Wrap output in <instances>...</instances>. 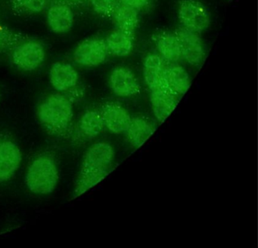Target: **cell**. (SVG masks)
Instances as JSON below:
<instances>
[{"label": "cell", "mask_w": 258, "mask_h": 248, "mask_svg": "<svg viewBox=\"0 0 258 248\" xmlns=\"http://www.w3.org/2000/svg\"><path fill=\"white\" fill-rule=\"evenodd\" d=\"M157 54L167 64L179 63L182 60L180 44L176 33L159 32L152 36Z\"/></svg>", "instance_id": "14"}, {"label": "cell", "mask_w": 258, "mask_h": 248, "mask_svg": "<svg viewBox=\"0 0 258 248\" xmlns=\"http://www.w3.org/2000/svg\"><path fill=\"white\" fill-rule=\"evenodd\" d=\"M29 39L27 35L17 33L0 24V51L13 48L20 42Z\"/></svg>", "instance_id": "22"}, {"label": "cell", "mask_w": 258, "mask_h": 248, "mask_svg": "<svg viewBox=\"0 0 258 248\" xmlns=\"http://www.w3.org/2000/svg\"><path fill=\"white\" fill-rule=\"evenodd\" d=\"M114 151L108 142L93 144L86 151L78 179L74 189V198H78L102 181L111 172Z\"/></svg>", "instance_id": "1"}, {"label": "cell", "mask_w": 258, "mask_h": 248, "mask_svg": "<svg viewBox=\"0 0 258 248\" xmlns=\"http://www.w3.org/2000/svg\"><path fill=\"white\" fill-rule=\"evenodd\" d=\"M46 21L53 33L57 34L68 33L75 24L72 6L66 0H49L46 9Z\"/></svg>", "instance_id": "9"}, {"label": "cell", "mask_w": 258, "mask_h": 248, "mask_svg": "<svg viewBox=\"0 0 258 248\" xmlns=\"http://www.w3.org/2000/svg\"><path fill=\"white\" fill-rule=\"evenodd\" d=\"M108 53L114 57H127L134 48V34L119 30L111 31L105 39Z\"/></svg>", "instance_id": "18"}, {"label": "cell", "mask_w": 258, "mask_h": 248, "mask_svg": "<svg viewBox=\"0 0 258 248\" xmlns=\"http://www.w3.org/2000/svg\"><path fill=\"white\" fill-rule=\"evenodd\" d=\"M100 112L108 131L114 134H125L132 117L124 107L119 103L109 101L102 104Z\"/></svg>", "instance_id": "11"}, {"label": "cell", "mask_w": 258, "mask_h": 248, "mask_svg": "<svg viewBox=\"0 0 258 248\" xmlns=\"http://www.w3.org/2000/svg\"><path fill=\"white\" fill-rule=\"evenodd\" d=\"M80 130L85 137L93 139L105 128L100 110H88L81 116Z\"/></svg>", "instance_id": "20"}, {"label": "cell", "mask_w": 258, "mask_h": 248, "mask_svg": "<svg viewBox=\"0 0 258 248\" xmlns=\"http://www.w3.org/2000/svg\"><path fill=\"white\" fill-rule=\"evenodd\" d=\"M177 15L182 27L197 33H203L211 25L209 11L199 0H181Z\"/></svg>", "instance_id": "4"}, {"label": "cell", "mask_w": 258, "mask_h": 248, "mask_svg": "<svg viewBox=\"0 0 258 248\" xmlns=\"http://www.w3.org/2000/svg\"><path fill=\"white\" fill-rule=\"evenodd\" d=\"M22 161L20 148L13 138L0 133V183L10 181Z\"/></svg>", "instance_id": "7"}, {"label": "cell", "mask_w": 258, "mask_h": 248, "mask_svg": "<svg viewBox=\"0 0 258 248\" xmlns=\"http://www.w3.org/2000/svg\"><path fill=\"white\" fill-rule=\"evenodd\" d=\"M10 4L17 15H32L46 10L49 0H11Z\"/></svg>", "instance_id": "21"}, {"label": "cell", "mask_w": 258, "mask_h": 248, "mask_svg": "<svg viewBox=\"0 0 258 248\" xmlns=\"http://www.w3.org/2000/svg\"><path fill=\"white\" fill-rule=\"evenodd\" d=\"M58 181V171L51 156L40 155L33 160L27 170V187L36 195H46L55 191Z\"/></svg>", "instance_id": "3"}, {"label": "cell", "mask_w": 258, "mask_h": 248, "mask_svg": "<svg viewBox=\"0 0 258 248\" xmlns=\"http://www.w3.org/2000/svg\"><path fill=\"white\" fill-rule=\"evenodd\" d=\"M46 59V50L41 42L29 39L13 48L12 60L19 69L34 71L41 66Z\"/></svg>", "instance_id": "5"}, {"label": "cell", "mask_w": 258, "mask_h": 248, "mask_svg": "<svg viewBox=\"0 0 258 248\" xmlns=\"http://www.w3.org/2000/svg\"><path fill=\"white\" fill-rule=\"evenodd\" d=\"M39 121L51 136H61L70 127L73 119V103L64 94L48 96L37 109Z\"/></svg>", "instance_id": "2"}, {"label": "cell", "mask_w": 258, "mask_h": 248, "mask_svg": "<svg viewBox=\"0 0 258 248\" xmlns=\"http://www.w3.org/2000/svg\"><path fill=\"white\" fill-rule=\"evenodd\" d=\"M140 13L137 9L119 2L110 18L116 28L134 34L140 24Z\"/></svg>", "instance_id": "19"}, {"label": "cell", "mask_w": 258, "mask_h": 248, "mask_svg": "<svg viewBox=\"0 0 258 248\" xmlns=\"http://www.w3.org/2000/svg\"><path fill=\"white\" fill-rule=\"evenodd\" d=\"M49 82L55 90L67 92L77 87L79 82V74L71 64L55 62L49 71Z\"/></svg>", "instance_id": "13"}, {"label": "cell", "mask_w": 258, "mask_h": 248, "mask_svg": "<svg viewBox=\"0 0 258 248\" xmlns=\"http://www.w3.org/2000/svg\"><path fill=\"white\" fill-rule=\"evenodd\" d=\"M180 44L182 59L191 66L199 67L205 61L206 49L201 33L185 27H178L174 32Z\"/></svg>", "instance_id": "6"}, {"label": "cell", "mask_w": 258, "mask_h": 248, "mask_svg": "<svg viewBox=\"0 0 258 248\" xmlns=\"http://www.w3.org/2000/svg\"><path fill=\"white\" fill-rule=\"evenodd\" d=\"M110 87L114 95L122 98L135 96L141 92V85L137 76L126 67H117L111 71Z\"/></svg>", "instance_id": "10"}, {"label": "cell", "mask_w": 258, "mask_h": 248, "mask_svg": "<svg viewBox=\"0 0 258 248\" xmlns=\"http://www.w3.org/2000/svg\"><path fill=\"white\" fill-rule=\"evenodd\" d=\"M109 55L105 39L92 37L82 41L73 53L74 60L83 67H97Z\"/></svg>", "instance_id": "8"}, {"label": "cell", "mask_w": 258, "mask_h": 248, "mask_svg": "<svg viewBox=\"0 0 258 248\" xmlns=\"http://www.w3.org/2000/svg\"><path fill=\"white\" fill-rule=\"evenodd\" d=\"M165 86L175 95L182 98L191 86L189 74L179 63L167 65L164 74Z\"/></svg>", "instance_id": "16"}, {"label": "cell", "mask_w": 258, "mask_h": 248, "mask_svg": "<svg viewBox=\"0 0 258 248\" xmlns=\"http://www.w3.org/2000/svg\"><path fill=\"white\" fill-rule=\"evenodd\" d=\"M92 9L98 15L103 17H110L114 8L118 4L120 0H87Z\"/></svg>", "instance_id": "23"}, {"label": "cell", "mask_w": 258, "mask_h": 248, "mask_svg": "<svg viewBox=\"0 0 258 248\" xmlns=\"http://www.w3.org/2000/svg\"><path fill=\"white\" fill-rule=\"evenodd\" d=\"M120 2L137 9L140 12L147 9L152 3V0H120Z\"/></svg>", "instance_id": "24"}, {"label": "cell", "mask_w": 258, "mask_h": 248, "mask_svg": "<svg viewBox=\"0 0 258 248\" xmlns=\"http://www.w3.org/2000/svg\"><path fill=\"white\" fill-rule=\"evenodd\" d=\"M149 98L152 111L160 122L165 121L174 111L181 98L167 88L150 90Z\"/></svg>", "instance_id": "12"}, {"label": "cell", "mask_w": 258, "mask_h": 248, "mask_svg": "<svg viewBox=\"0 0 258 248\" xmlns=\"http://www.w3.org/2000/svg\"><path fill=\"white\" fill-rule=\"evenodd\" d=\"M167 65L157 53H150L145 57L143 65V77L149 90L167 88L164 82Z\"/></svg>", "instance_id": "15"}, {"label": "cell", "mask_w": 258, "mask_h": 248, "mask_svg": "<svg viewBox=\"0 0 258 248\" xmlns=\"http://www.w3.org/2000/svg\"><path fill=\"white\" fill-rule=\"evenodd\" d=\"M71 6H79L84 5L87 0H66Z\"/></svg>", "instance_id": "25"}, {"label": "cell", "mask_w": 258, "mask_h": 248, "mask_svg": "<svg viewBox=\"0 0 258 248\" xmlns=\"http://www.w3.org/2000/svg\"><path fill=\"white\" fill-rule=\"evenodd\" d=\"M156 131L155 124L143 116L132 117L125 134L128 141L134 148H139L144 145Z\"/></svg>", "instance_id": "17"}]
</instances>
